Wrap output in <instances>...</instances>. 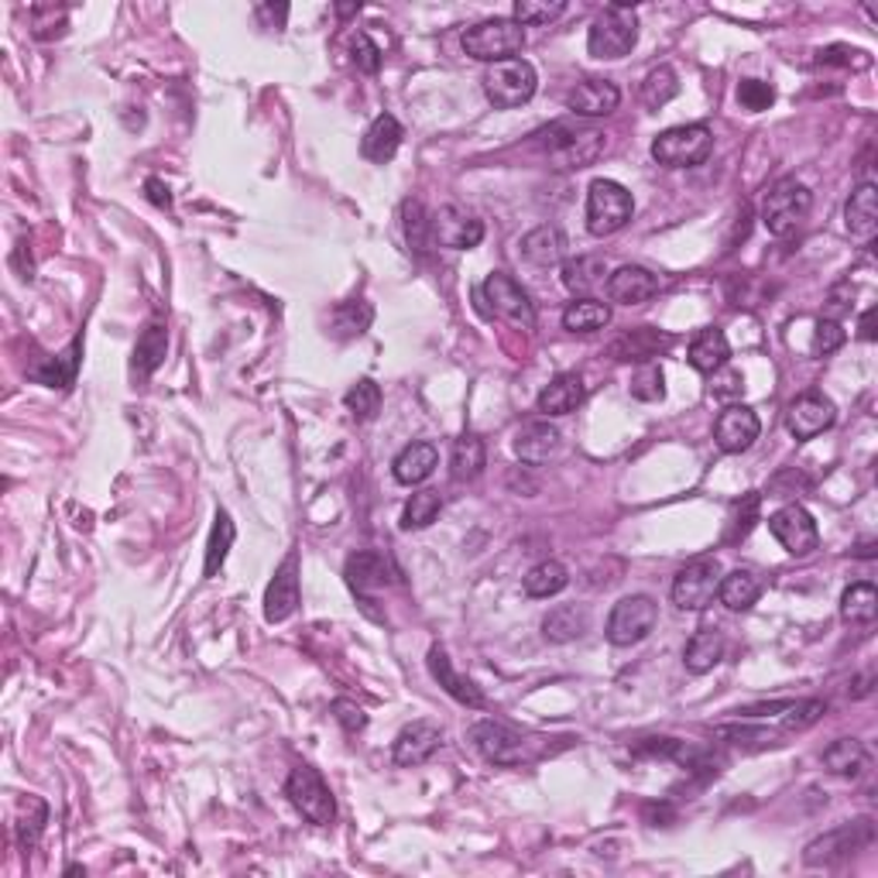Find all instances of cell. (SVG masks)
<instances>
[{"label": "cell", "mask_w": 878, "mask_h": 878, "mask_svg": "<svg viewBox=\"0 0 878 878\" xmlns=\"http://www.w3.org/2000/svg\"><path fill=\"white\" fill-rule=\"evenodd\" d=\"M628 391H631V398H638V401H662V398H666L662 367H659V364H638V370L631 375Z\"/></svg>", "instance_id": "cell-50"}, {"label": "cell", "mask_w": 878, "mask_h": 878, "mask_svg": "<svg viewBox=\"0 0 878 878\" xmlns=\"http://www.w3.org/2000/svg\"><path fill=\"white\" fill-rule=\"evenodd\" d=\"M566 584H569V569L560 560H543L539 566H532L522 581L529 597H556L560 590H566Z\"/></svg>", "instance_id": "cell-41"}, {"label": "cell", "mask_w": 878, "mask_h": 878, "mask_svg": "<svg viewBox=\"0 0 878 878\" xmlns=\"http://www.w3.org/2000/svg\"><path fill=\"white\" fill-rule=\"evenodd\" d=\"M878 615V590L871 584H851L840 594V618L848 625H868Z\"/></svg>", "instance_id": "cell-43"}, {"label": "cell", "mask_w": 878, "mask_h": 878, "mask_svg": "<svg viewBox=\"0 0 878 878\" xmlns=\"http://www.w3.org/2000/svg\"><path fill=\"white\" fill-rule=\"evenodd\" d=\"M871 837H875V830H871V820H855V824H844V827H837V830H830V834H824V837H817V840H809L806 844V855H803V861L806 865H837V861H844V858H851L855 851H861L865 844H871Z\"/></svg>", "instance_id": "cell-13"}, {"label": "cell", "mask_w": 878, "mask_h": 878, "mask_svg": "<svg viewBox=\"0 0 878 878\" xmlns=\"http://www.w3.org/2000/svg\"><path fill=\"white\" fill-rule=\"evenodd\" d=\"M844 223H848V233L858 241H871L878 230V189L875 182H861L848 207H844Z\"/></svg>", "instance_id": "cell-27"}, {"label": "cell", "mask_w": 878, "mask_h": 878, "mask_svg": "<svg viewBox=\"0 0 878 878\" xmlns=\"http://www.w3.org/2000/svg\"><path fill=\"white\" fill-rule=\"evenodd\" d=\"M834 419H837L834 401L820 391H803L799 398L790 401V409H786V426L796 439L820 436L824 429L834 426Z\"/></svg>", "instance_id": "cell-16"}, {"label": "cell", "mask_w": 878, "mask_h": 878, "mask_svg": "<svg viewBox=\"0 0 878 878\" xmlns=\"http://www.w3.org/2000/svg\"><path fill=\"white\" fill-rule=\"evenodd\" d=\"M731 357V347H728V336L724 330L718 326H707L700 330L693 341H690V351H687V360L700 370V375H714L718 367H724Z\"/></svg>", "instance_id": "cell-31"}, {"label": "cell", "mask_w": 878, "mask_h": 878, "mask_svg": "<svg viewBox=\"0 0 878 878\" xmlns=\"http://www.w3.org/2000/svg\"><path fill=\"white\" fill-rule=\"evenodd\" d=\"M560 453V429L535 419V422H525L519 432H515V457L529 467H539V463H550L553 457Z\"/></svg>", "instance_id": "cell-26"}, {"label": "cell", "mask_w": 878, "mask_h": 878, "mask_svg": "<svg viewBox=\"0 0 878 878\" xmlns=\"http://www.w3.org/2000/svg\"><path fill=\"white\" fill-rule=\"evenodd\" d=\"M868 762H871V755L858 738H837L834 745L824 752V765L834 775H844V780H858V775L868 769Z\"/></svg>", "instance_id": "cell-36"}, {"label": "cell", "mask_w": 878, "mask_h": 878, "mask_svg": "<svg viewBox=\"0 0 878 878\" xmlns=\"http://www.w3.org/2000/svg\"><path fill=\"white\" fill-rule=\"evenodd\" d=\"M809 210H814V192L799 179H780L765 192L762 223L772 238H790V233H796L806 223Z\"/></svg>", "instance_id": "cell-3"}, {"label": "cell", "mask_w": 878, "mask_h": 878, "mask_svg": "<svg viewBox=\"0 0 878 878\" xmlns=\"http://www.w3.org/2000/svg\"><path fill=\"white\" fill-rule=\"evenodd\" d=\"M470 741H474V749L494 765L525 762V738L501 721H478L470 728Z\"/></svg>", "instance_id": "cell-15"}, {"label": "cell", "mask_w": 878, "mask_h": 878, "mask_svg": "<svg viewBox=\"0 0 878 878\" xmlns=\"http://www.w3.org/2000/svg\"><path fill=\"white\" fill-rule=\"evenodd\" d=\"M539 90V76L535 65L525 59H504L494 62L491 70L484 73V93L498 111H515L535 96Z\"/></svg>", "instance_id": "cell-7"}, {"label": "cell", "mask_w": 878, "mask_h": 878, "mask_svg": "<svg viewBox=\"0 0 878 878\" xmlns=\"http://www.w3.org/2000/svg\"><path fill=\"white\" fill-rule=\"evenodd\" d=\"M344 405L347 412L357 419V422H370L378 412H381V388L370 381V378H360L347 395H344Z\"/></svg>", "instance_id": "cell-49"}, {"label": "cell", "mask_w": 878, "mask_h": 878, "mask_svg": "<svg viewBox=\"0 0 878 878\" xmlns=\"http://www.w3.org/2000/svg\"><path fill=\"white\" fill-rule=\"evenodd\" d=\"M285 796L302 817L316 827H330L336 820V799L326 786L323 775L313 765H295L285 780Z\"/></svg>", "instance_id": "cell-8"}, {"label": "cell", "mask_w": 878, "mask_h": 878, "mask_svg": "<svg viewBox=\"0 0 878 878\" xmlns=\"http://www.w3.org/2000/svg\"><path fill=\"white\" fill-rule=\"evenodd\" d=\"M587 628H590V612L584 604H560L543 618V635L546 641H556V646L584 638Z\"/></svg>", "instance_id": "cell-30"}, {"label": "cell", "mask_w": 878, "mask_h": 878, "mask_svg": "<svg viewBox=\"0 0 878 878\" xmlns=\"http://www.w3.org/2000/svg\"><path fill=\"white\" fill-rule=\"evenodd\" d=\"M714 134L707 124H680L662 130L652 142V158L666 168H697L711 158Z\"/></svg>", "instance_id": "cell-5"}, {"label": "cell", "mask_w": 878, "mask_h": 878, "mask_svg": "<svg viewBox=\"0 0 878 878\" xmlns=\"http://www.w3.org/2000/svg\"><path fill=\"white\" fill-rule=\"evenodd\" d=\"M844 341H848V333H844L840 323H834V320H817V330H814V354H817V357H830L834 351L844 347Z\"/></svg>", "instance_id": "cell-58"}, {"label": "cell", "mask_w": 878, "mask_h": 878, "mask_svg": "<svg viewBox=\"0 0 878 878\" xmlns=\"http://www.w3.org/2000/svg\"><path fill=\"white\" fill-rule=\"evenodd\" d=\"M759 432H762V422L749 405H728L714 426V443L724 453H745L759 439Z\"/></svg>", "instance_id": "cell-19"}, {"label": "cell", "mask_w": 878, "mask_h": 878, "mask_svg": "<svg viewBox=\"0 0 878 878\" xmlns=\"http://www.w3.org/2000/svg\"><path fill=\"white\" fill-rule=\"evenodd\" d=\"M370 320H375V310L367 306V302L354 299V302H344V306H336L333 316H330V326L333 333L341 336V341H351V336H360Z\"/></svg>", "instance_id": "cell-46"}, {"label": "cell", "mask_w": 878, "mask_h": 878, "mask_svg": "<svg viewBox=\"0 0 878 878\" xmlns=\"http://www.w3.org/2000/svg\"><path fill=\"white\" fill-rule=\"evenodd\" d=\"M824 714H827V703L824 700H793L786 707V718H783V734L806 731L809 724H817Z\"/></svg>", "instance_id": "cell-53"}, {"label": "cell", "mask_w": 878, "mask_h": 878, "mask_svg": "<svg viewBox=\"0 0 878 878\" xmlns=\"http://www.w3.org/2000/svg\"><path fill=\"white\" fill-rule=\"evenodd\" d=\"M357 11H360V4H341V8H336V14H341V18H351Z\"/></svg>", "instance_id": "cell-64"}, {"label": "cell", "mask_w": 878, "mask_h": 878, "mask_svg": "<svg viewBox=\"0 0 878 878\" xmlns=\"http://www.w3.org/2000/svg\"><path fill=\"white\" fill-rule=\"evenodd\" d=\"M772 100H775V90L765 80H741L738 83V104L745 107V111H752V114L769 111Z\"/></svg>", "instance_id": "cell-54"}, {"label": "cell", "mask_w": 878, "mask_h": 878, "mask_svg": "<svg viewBox=\"0 0 878 878\" xmlns=\"http://www.w3.org/2000/svg\"><path fill=\"white\" fill-rule=\"evenodd\" d=\"M401 227H405V241H409L412 251H426L432 244V238H429V217L422 210V202H416V199L405 202V207H401Z\"/></svg>", "instance_id": "cell-51"}, {"label": "cell", "mask_w": 878, "mask_h": 878, "mask_svg": "<svg viewBox=\"0 0 878 878\" xmlns=\"http://www.w3.org/2000/svg\"><path fill=\"white\" fill-rule=\"evenodd\" d=\"M488 463V453H484V443L481 436L474 432H463L457 443H453V453H450V470L457 481H474L481 478V470Z\"/></svg>", "instance_id": "cell-39"}, {"label": "cell", "mask_w": 878, "mask_h": 878, "mask_svg": "<svg viewBox=\"0 0 878 878\" xmlns=\"http://www.w3.org/2000/svg\"><path fill=\"white\" fill-rule=\"evenodd\" d=\"M45 824H49V806H45V799H39V796H24V799L18 803V824H14V830H18V844H21L24 851H31V848H35V844L42 840Z\"/></svg>", "instance_id": "cell-42"}, {"label": "cell", "mask_w": 878, "mask_h": 878, "mask_svg": "<svg viewBox=\"0 0 878 878\" xmlns=\"http://www.w3.org/2000/svg\"><path fill=\"white\" fill-rule=\"evenodd\" d=\"M762 597V581L752 569H731L728 577H721L718 600L728 612H749V607Z\"/></svg>", "instance_id": "cell-35"}, {"label": "cell", "mask_w": 878, "mask_h": 878, "mask_svg": "<svg viewBox=\"0 0 878 878\" xmlns=\"http://www.w3.org/2000/svg\"><path fill=\"white\" fill-rule=\"evenodd\" d=\"M295 607H299V556L289 553L264 590V618L272 625H282L295 615Z\"/></svg>", "instance_id": "cell-17"}, {"label": "cell", "mask_w": 878, "mask_h": 878, "mask_svg": "<svg viewBox=\"0 0 878 878\" xmlns=\"http://www.w3.org/2000/svg\"><path fill=\"white\" fill-rule=\"evenodd\" d=\"M659 625V604L649 597V594H631V597H621L615 604L612 618H607V638H612V646H638V641H646Z\"/></svg>", "instance_id": "cell-10"}, {"label": "cell", "mask_w": 878, "mask_h": 878, "mask_svg": "<svg viewBox=\"0 0 878 878\" xmlns=\"http://www.w3.org/2000/svg\"><path fill=\"white\" fill-rule=\"evenodd\" d=\"M258 18H272V28H282V21L289 18V8H285V4H279V8L261 4V8H258Z\"/></svg>", "instance_id": "cell-62"}, {"label": "cell", "mask_w": 878, "mask_h": 878, "mask_svg": "<svg viewBox=\"0 0 878 878\" xmlns=\"http://www.w3.org/2000/svg\"><path fill=\"white\" fill-rule=\"evenodd\" d=\"M333 718L344 724L347 734H357L367 728V714H364V707H357L354 700L341 697V700H333Z\"/></svg>", "instance_id": "cell-59"}, {"label": "cell", "mask_w": 878, "mask_h": 878, "mask_svg": "<svg viewBox=\"0 0 878 878\" xmlns=\"http://www.w3.org/2000/svg\"><path fill=\"white\" fill-rule=\"evenodd\" d=\"M566 254V233L553 223H543L529 230L522 238V258L535 268H550V264H560Z\"/></svg>", "instance_id": "cell-29"}, {"label": "cell", "mask_w": 878, "mask_h": 878, "mask_svg": "<svg viewBox=\"0 0 878 878\" xmlns=\"http://www.w3.org/2000/svg\"><path fill=\"white\" fill-rule=\"evenodd\" d=\"M638 45V14L628 0L607 4L587 31V52L594 59H625Z\"/></svg>", "instance_id": "cell-2"}, {"label": "cell", "mask_w": 878, "mask_h": 878, "mask_svg": "<svg viewBox=\"0 0 878 878\" xmlns=\"http://www.w3.org/2000/svg\"><path fill=\"white\" fill-rule=\"evenodd\" d=\"M851 306H855V285L844 279V282H837L830 292H827V302H824V316L820 320H834V323H840L844 316L851 313Z\"/></svg>", "instance_id": "cell-56"}, {"label": "cell", "mask_w": 878, "mask_h": 878, "mask_svg": "<svg viewBox=\"0 0 878 878\" xmlns=\"http://www.w3.org/2000/svg\"><path fill=\"white\" fill-rule=\"evenodd\" d=\"M721 577L724 573H721V563L714 556L690 560L677 573V581H672V604H677L680 612H707L718 597Z\"/></svg>", "instance_id": "cell-9"}, {"label": "cell", "mask_w": 878, "mask_h": 878, "mask_svg": "<svg viewBox=\"0 0 878 878\" xmlns=\"http://www.w3.org/2000/svg\"><path fill=\"white\" fill-rule=\"evenodd\" d=\"M233 535H238V529H233L230 515L220 509L217 512V522H213V532H210V543H207V563H202V577H217L220 566L227 563V553L233 546Z\"/></svg>", "instance_id": "cell-45"}, {"label": "cell", "mask_w": 878, "mask_h": 878, "mask_svg": "<svg viewBox=\"0 0 878 878\" xmlns=\"http://www.w3.org/2000/svg\"><path fill=\"white\" fill-rule=\"evenodd\" d=\"M669 347H672L669 333H659L652 326H638V330H628L618 336V341L612 344V354L625 364H652Z\"/></svg>", "instance_id": "cell-25"}, {"label": "cell", "mask_w": 878, "mask_h": 878, "mask_svg": "<svg viewBox=\"0 0 878 878\" xmlns=\"http://www.w3.org/2000/svg\"><path fill=\"white\" fill-rule=\"evenodd\" d=\"M401 148V124L391 117V114H381L370 121V127L364 130V142H360V155L375 165H388Z\"/></svg>", "instance_id": "cell-28"}, {"label": "cell", "mask_w": 878, "mask_h": 878, "mask_svg": "<svg viewBox=\"0 0 878 878\" xmlns=\"http://www.w3.org/2000/svg\"><path fill=\"white\" fill-rule=\"evenodd\" d=\"M635 213L631 192L615 179H594L587 189V230L594 238H612L621 227H628Z\"/></svg>", "instance_id": "cell-6"}, {"label": "cell", "mask_w": 878, "mask_h": 878, "mask_svg": "<svg viewBox=\"0 0 878 878\" xmlns=\"http://www.w3.org/2000/svg\"><path fill=\"white\" fill-rule=\"evenodd\" d=\"M659 292V279L641 264H621L618 272L607 275V295L618 306H641Z\"/></svg>", "instance_id": "cell-22"}, {"label": "cell", "mask_w": 878, "mask_h": 878, "mask_svg": "<svg viewBox=\"0 0 878 878\" xmlns=\"http://www.w3.org/2000/svg\"><path fill=\"white\" fill-rule=\"evenodd\" d=\"M525 49V28L512 18H488L463 31V52L478 62H504L519 59Z\"/></svg>", "instance_id": "cell-4"}, {"label": "cell", "mask_w": 878, "mask_h": 878, "mask_svg": "<svg viewBox=\"0 0 878 878\" xmlns=\"http://www.w3.org/2000/svg\"><path fill=\"white\" fill-rule=\"evenodd\" d=\"M741 388H745V381H741V370H734V367H718L714 375H711V391H714V398H734V395H741Z\"/></svg>", "instance_id": "cell-60"}, {"label": "cell", "mask_w": 878, "mask_h": 878, "mask_svg": "<svg viewBox=\"0 0 878 878\" xmlns=\"http://www.w3.org/2000/svg\"><path fill=\"white\" fill-rule=\"evenodd\" d=\"M436 463H439V453H436L432 443H409V447H405V450L395 457L391 474H395L398 484H409V488H412V484H422V481L432 478Z\"/></svg>", "instance_id": "cell-33"}, {"label": "cell", "mask_w": 878, "mask_h": 878, "mask_svg": "<svg viewBox=\"0 0 878 878\" xmlns=\"http://www.w3.org/2000/svg\"><path fill=\"white\" fill-rule=\"evenodd\" d=\"M535 148L556 168H587L604 155V134L594 124L553 121L535 134Z\"/></svg>", "instance_id": "cell-1"}, {"label": "cell", "mask_w": 878, "mask_h": 878, "mask_svg": "<svg viewBox=\"0 0 878 878\" xmlns=\"http://www.w3.org/2000/svg\"><path fill=\"white\" fill-rule=\"evenodd\" d=\"M344 577H347V584H351V590L360 597V604H364V612L370 615V594L375 590H385L388 587V581H391V569H388V563H385V556L381 553H370V550H360V553H354L351 560H347V566H344Z\"/></svg>", "instance_id": "cell-18"}, {"label": "cell", "mask_w": 878, "mask_h": 878, "mask_svg": "<svg viewBox=\"0 0 878 878\" xmlns=\"http://www.w3.org/2000/svg\"><path fill=\"white\" fill-rule=\"evenodd\" d=\"M612 323V306L597 299H577L563 310V326L569 333H597Z\"/></svg>", "instance_id": "cell-40"}, {"label": "cell", "mask_w": 878, "mask_h": 878, "mask_svg": "<svg viewBox=\"0 0 878 878\" xmlns=\"http://www.w3.org/2000/svg\"><path fill=\"white\" fill-rule=\"evenodd\" d=\"M769 532L780 539L790 556H809L820 546L817 522H814V515L803 509V504H786V509L775 512L769 519Z\"/></svg>", "instance_id": "cell-14"}, {"label": "cell", "mask_w": 878, "mask_h": 878, "mask_svg": "<svg viewBox=\"0 0 878 878\" xmlns=\"http://www.w3.org/2000/svg\"><path fill=\"white\" fill-rule=\"evenodd\" d=\"M858 336L861 341H875V306L861 316V326H858Z\"/></svg>", "instance_id": "cell-63"}, {"label": "cell", "mask_w": 878, "mask_h": 878, "mask_svg": "<svg viewBox=\"0 0 878 878\" xmlns=\"http://www.w3.org/2000/svg\"><path fill=\"white\" fill-rule=\"evenodd\" d=\"M429 238L432 244L439 248H450V251H470L484 241V223L467 213L463 207H439L432 217H429Z\"/></svg>", "instance_id": "cell-12"}, {"label": "cell", "mask_w": 878, "mask_h": 878, "mask_svg": "<svg viewBox=\"0 0 878 878\" xmlns=\"http://www.w3.org/2000/svg\"><path fill=\"white\" fill-rule=\"evenodd\" d=\"M439 509H443V498H439V491L426 488V491H416L409 498V504H405V512H401V529H426L436 522Z\"/></svg>", "instance_id": "cell-48"}, {"label": "cell", "mask_w": 878, "mask_h": 878, "mask_svg": "<svg viewBox=\"0 0 878 878\" xmlns=\"http://www.w3.org/2000/svg\"><path fill=\"white\" fill-rule=\"evenodd\" d=\"M439 745H443V731H439V724L412 721L395 738V762L398 765H422L439 752Z\"/></svg>", "instance_id": "cell-23"}, {"label": "cell", "mask_w": 878, "mask_h": 878, "mask_svg": "<svg viewBox=\"0 0 878 878\" xmlns=\"http://www.w3.org/2000/svg\"><path fill=\"white\" fill-rule=\"evenodd\" d=\"M587 398V385L581 375H573V370H566V375H556L543 391H539V401H535V409L543 412L546 419H556V416H569V412H577L581 405Z\"/></svg>", "instance_id": "cell-24"}, {"label": "cell", "mask_w": 878, "mask_h": 878, "mask_svg": "<svg viewBox=\"0 0 878 878\" xmlns=\"http://www.w3.org/2000/svg\"><path fill=\"white\" fill-rule=\"evenodd\" d=\"M621 104V90L612 83V80H584L569 90L566 96V107L573 117H607L615 114Z\"/></svg>", "instance_id": "cell-20"}, {"label": "cell", "mask_w": 878, "mask_h": 878, "mask_svg": "<svg viewBox=\"0 0 878 878\" xmlns=\"http://www.w3.org/2000/svg\"><path fill=\"white\" fill-rule=\"evenodd\" d=\"M481 295L488 302V310L501 320H509L512 326L532 330L535 326V302L529 299V292L504 272H491L481 285Z\"/></svg>", "instance_id": "cell-11"}, {"label": "cell", "mask_w": 878, "mask_h": 878, "mask_svg": "<svg viewBox=\"0 0 878 878\" xmlns=\"http://www.w3.org/2000/svg\"><path fill=\"white\" fill-rule=\"evenodd\" d=\"M759 515H762V494L749 491L745 498H741V501L734 504L731 522H728V532H724V543L734 546V543H741V539H749L752 529L759 525Z\"/></svg>", "instance_id": "cell-47"}, {"label": "cell", "mask_w": 878, "mask_h": 878, "mask_svg": "<svg viewBox=\"0 0 878 878\" xmlns=\"http://www.w3.org/2000/svg\"><path fill=\"white\" fill-rule=\"evenodd\" d=\"M145 189H148V199L155 202V207H161V210L173 207V196H168V186H165L161 179H148Z\"/></svg>", "instance_id": "cell-61"}, {"label": "cell", "mask_w": 878, "mask_h": 878, "mask_svg": "<svg viewBox=\"0 0 878 878\" xmlns=\"http://www.w3.org/2000/svg\"><path fill=\"white\" fill-rule=\"evenodd\" d=\"M429 672H432V680L443 687L457 703H463V707H474V711H484L488 707V700H484V693H481V687L474 683V680H467V677H460V672L453 669V662H450V656H447V649L443 646H432L429 649Z\"/></svg>", "instance_id": "cell-21"}, {"label": "cell", "mask_w": 878, "mask_h": 878, "mask_svg": "<svg viewBox=\"0 0 878 878\" xmlns=\"http://www.w3.org/2000/svg\"><path fill=\"white\" fill-rule=\"evenodd\" d=\"M563 11H566L563 0H553V4H550V0H519L515 11H512V21H519L522 28H529V24H550Z\"/></svg>", "instance_id": "cell-52"}, {"label": "cell", "mask_w": 878, "mask_h": 878, "mask_svg": "<svg viewBox=\"0 0 878 878\" xmlns=\"http://www.w3.org/2000/svg\"><path fill=\"white\" fill-rule=\"evenodd\" d=\"M677 96H680V76L672 65H659V70H652L646 80H641V104H646L649 111L666 107L669 100H677Z\"/></svg>", "instance_id": "cell-44"}, {"label": "cell", "mask_w": 878, "mask_h": 878, "mask_svg": "<svg viewBox=\"0 0 878 878\" xmlns=\"http://www.w3.org/2000/svg\"><path fill=\"white\" fill-rule=\"evenodd\" d=\"M80 341L70 344V351H65L62 357H42V364H35L28 370L31 378H35L39 385L45 388H70L76 381V367H80Z\"/></svg>", "instance_id": "cell-37"}, {"label": "cell", "mask_w": 878, "mask_h": 878, "mask_svg": "<svg viewBox=\"0 0 878 878\" xmlns=\"http://www.w3.org/2000/svg\"><path fill=\"white\" fill-rule=\"evenodd\" d=\"M563 285L581 295L590 299V292H597L600 285H607V261L600 254H581L563 264Z\"/></svg>", "instance_id": "cell-32"}, {"label": "cell", "mask_w": 878, "mask_h": 878, "mask_svg": "<svg viewBox=\"0 0 878 878\" xmlns=\"http://www.w3.org/2000/svg\"><path fill=\"white\" fill-rule=\"evenodd\" d=\"M724 635L718 628H700L690 641H687V652H683V662L690 672L703 677V672H711L721 659H724Z\"/></svg>", "instance_id": "cell-34"}, {"label": "cell", "mask_w": 878, "mask_h": 878, "mask_svg": "<svg viewBox=\"0 0 878 878\" xmlns=\"http://www.w3.org/2000/svg\"><path fill=\"white\" fill-rule=\"evenodd\" d=\"M165 351H168V330L161 323L145 326V333L138 336V347H134V364H130L134 375L151 378L165 360Z\"/></svg>", "instance_id": "cell-38"}, {"label": "cell", "mask_w": 878, "mask_h": 878, "mask_svg": "<svg viewBox=\"0 0 878 878\" xmlns=\"http://www.w3.org/2000/svg\"><path fill=\"white\" fill-rule=\"evenodd\" d=\"M351 59L367 76H375L381 70V49L370 42V35H364V31H357V35L351 39Z\"/></svg>", "instance_id": "cell-55"}, {"label": "cell", "mask_w": 878, "mask_h": 878, "mask_svg": "<svg viewBox=\"0 0 878 878\" xmlns=\"http://www.w3.org/2000/svg\"><path fill=\"white\" fill-rule=\"evenodd\" d=\"M35 39L42 42H52V39H62L65 35V28H70V18H65V11H55V8H35Z\"/></svg>", "instance_id": "cell-57"}]
</instances>
